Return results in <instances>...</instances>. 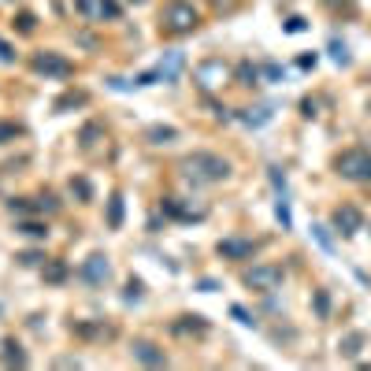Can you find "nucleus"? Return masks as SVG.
Returning <instances> with one entry per match:
<instances>
[{"label": "nucleus", "instance_id": "4be33fe9", "mask_svg": "<svg viewBox=\"0 0 371 371\" xmlns=\"http://www.w3.org/2000/svg\"><path fill=\"white\" fill-rule=\"evenodd\" d=\"M152 145H171L174 138H179V130L174 126H149V134H145Z\"/></svg>", "mask_w": 371, "mask_h": 371}, {"label": "nucleus", "instance_id": "2eb2a0df", "mask_svg": "<svg viewBox=\"0 0 371 371\" xmlns=\"http://www.w3.org/2000/svg\"><path fill=\"white\" fill-rule=\"evenodd\" d=\"M19 234L34 238V242H45V238H49V223H41V220H30V215H23V220H19Z\"/></svg>", "mask_w": 371, "mask_h": 371}, {"label": "nucleus", "instance_id": "f8f14e48", "mask_svg": "<svg viewBox=\"0 0 371 371\" xmlns=\"http://www.w3.org/2000/svg\"><path fill=\"white\" fill-rule=\"evenodd\" d=\"M182 67H186V56L171 49V52H163V60L156 63V74H160V82H179Z\"/></svg>", "mask_w": 371, "mask_h": 371}, {"label": "nucleus", "instance_id": "a19ab883", "mask_svg": "<svg viewBox=\"0 0 371 371\" xmlns=\"http://www.w3.org/2000/svg\"><path fill=\"white\" fill-rule=\"evenodd\" d=\"M126 4H145V0H126Z\"/></svg>", "mask_w": 371, "mask_h": 371}, {"label": "nucleus", "instance_id": "c9c22d12", "mask_svg": "<svg viewBox=\"0 0 371 371\" xmlns=\"http://www.w3.org/2000/svg\"><path fill=\"white\" fill-rule=\"evenodd\" d=\"M71 104H85V93H67L63 101H56V112H63V108H71Z\"/></svg>", "mask_w": 371, "mask_h": 371}, {"label": "nucleus", "instance_id": "412c9836", "mask_svg": "<svg viewBox=\"0 0 371 371\" xmlns=\"http://www.w3.org/2000/svg\"><path fill=\"white\" fill-rule=\"evenodd\" d=\"M4 364H19V368H26V353H23V345H19L15 338H8V342H4Z\"/></svg>", "mask_w": 371, "mask_h": 371}, {"label": "nucleus", "instance_id": "9d476101", "mask_svg": "<svg viewBox=\"0 0 371 371\" xmlns=\"http://www.w3.org/2000/svg\"><path fill=\"white\" fill-rule=\"evenodd\" d=\"M130 356H134L138 364H145V368H163V364H167V353H163L156 342H145V338L130 342Z\"/></svg>", "mask_w": 371, "mask_h": 371}, {"label": "nucleus", "instance_id": "7c9ffc66", "mask_svg": "<svg viewBox=\"0 0 371 371\" xmlns=\"http://www.w3.org/2000/svg\"><path fill=\"white\" fill-rule=\"evenodd\" d=\"M19 260H23L26 267H45V256H41L38 249H26V253H19Z\"/></svg>", "mask_w": 371, "mask_h": 371}, {"label": "nucleus", "instance_id": "20e7f679", "mask_svg": "<svg viewBox=\"0 0 371 371\" xmlns=\"http://www.w3.org/2000/svg\"><path fill=\"white\" fill-rule=\"evenodd\" d=\"M282 279H286V271H282V264H253L242 275V282L253 293H271V290H279L282 286Z\"/></svg>", "mask_w": 371, "mask_h": 371}, {"label": "nucleus", "instance_id": "f3484780", "mask_svg": "<svg viewBox=\"0 0 371 371\" xmlns=\"http://www.w3.org/2000/svg\"><path fill=\"white\" fill-rule=\"evenodd\" d=\"M364 331H349L342 342H338V349H342V356H360V349H364Z\"/></svg>", "mask_w": 371, "mask_h": 371}, {"label": "nucleus", "instance_id": "f704fd0d", "mask_svg": "<svg viewBox=\"0 0 371 371\" xmlns=\"http://www.w3.org/2000/svg\"><path fill=\"white\" fill-rule=\"evenodd\" d=\"M331 56H334V63H349V49L342 41H331Z\"/></svg>", "mask_w": 371, "mask_h": 371}, {"label": "nucleus", "instance_id": "0eeeda50", "mask_svg": "<svg viewBox=\"0 0 371 371\" xmlns=\"http://www.w3.org/2000/svg\"><path fill=\"white\" fill-rule=\"evenodd\" d=\"M331 223H334V234L353 238V234L364 231V212H360L356 204H338L334 215H331Z\"/></svg>", "mask_w": 371, "mask_h": 371}, {"label": "nucleus", "instance_id": "6e6552de", "mask_svg": "<svg viewBox=\"0 0 371 371\" xmlns=\"http://www.w3.org/2000/svg\"><path fill=\"white\" fill-rule=\"evenodd\" d=\"M193 79H197V85L204 93H212V90H220L223 79H226V63L223 60H204L193 67Z\"/></svg>", "mask_w": 371, "mask_h": 371}, {"label": "nucleus", "instance_id": "aec40b11", "mask_svg": "<svg viewBox=\"0 0 371 371\" xmlns=\"http://www.w3.org/2000/svg\"><path fill=\"white\" fill-rule=\"evenodd\" d=\"M238 85H249V90L260 85V67H253L249 60H242V63H238Z\"/></svg>", "mask_w": 371, "mask_h": 371}, {"label": "nucleus", "instance_id": "79ce46f5", "mask_svg": "<svg viewBox=\"0 0 371 371\" xmlns=\"http://www.w3.org/2000/svg\"><path fill=\"white\" fill-rule=\"evenodd\" d=\"M212 4H223V0H212Z\"/></svg>", "mask_w": 371, "mask_h": 371}, {"label": "nucleus", "instance_id": "393cba45", "mask_svg": "<svg viewBox=\"0 0 371 371\" xmlns=\"http://www.w3.org/2000/svg\"><path fill=\"white\" fill-rule=\"evenodd\" d=\"M74 331H79L82 338H108V334H112V327H108V323H79Z\"/></svg>", "mask_w": 371, "mask_h": 371}, {"label": "nucleus", "instance_id": "f03ea898", "mask_svg": "<svg viewBox=\"0 0 371 371\" xmlns=\"http://www.w3.org/2000/svg\"><path fill=\"white\" fill-rule=\"evenodd\" d=\"M160 23H163V30H171V34H193L201 23V12L193 8V0H167Z\"/></svg>", "mask_w": 371, "mask_h": 371}, {"label": "nucleus", "instance_id": "7ed1b4c3", "mask_svg": "<svg viewBox=\"0 0 371 371\" xmlns=\"http://www.w3.org/2000/svg\"><path fill=\"white\" fill-rule=\"evenodd\" d=\"M334 171L342 174L345 182H371V149H345L334 156Z\"/></svg>", "mask_w": 371, "mask_h": 371}, {"label": "nucleus", "instance_id": "4468645a", "mask_svg": "<svg viewBox=\"0 0 371 371\" xmlns=\"http://www.w3.org/2000/svg\"><path fill=\"white\" fill-rule=\"evenodd\" d=\"M171 331L174 334H204L208 331V320L204 315H182V323H174Z\"/></svg>", "mask_w": 371, "mask_h": 371}, {"label": "nucleus", "instance_id": "cd10ccee", "mask_svg": "<svg viewBox=\"0 0 371 371\" xmlns=\"http://www.w3.org/2000/svg\"><path fill=\"white\" fill-rule=\"evenodd\" d=\"M23 138V126L19 123H0V145H8V141Z\"/></svg>", "mask_w": 371, "mask_h": 371}, {"label": "nucleus", "instance_id": "4c0bfd02", "mask_svg": "<svg viewBox=\"0 0 371 371\" xmlns=\"http://www.w3.org/2000/svg\"><path fill=\"white\" fill-rule=\"evenodd\" d=\"M304 26H308V23H304V19L301 15H293V19H286V30H290V34H301V30Z\"/></svg>", "mask_w": 371, "mask_h": 371}, {"label": "nucleus", "instance_id": "c85d7f7f", "mask_svg": "<svg viewBox=\"0 0 371 371\" xmlns=\"http://www.w3.org/2000/svg\"><path fill=\"white\" fill-rule=\"evenodd\" d=\"M15 26H19V34H34V30H38V19L30 15V12H19V15H15Z\"/></svg>", "mask_w": 371, "mask_h": 371}, {"label": "nucleus", "instance_id": "1a4fd4ad", "mask_svg": "<svg viewBox=\"0 0 371 371\" xmlns=\"http://www.w3.org/2000/svg\"><path fill=\"white\" fill-rule=\"evenodd\" d=\"M108 275H112V264H108V256H101V253L82 260V267H79V279L85 282V286H104Z\"/></svg>", "mask_w": 371, "mask_h": 371}, {"label": "nucleus", "instance_id": "5701e85b", "mask_svg": "<svg viewBox=\"0 0 371 371\" xmlns=\"http://www.w3.org/2000/svg\"><path fill=\"white\" fill-rule=\"evenodd\" d=\"M108 226H112V231L123 226V197H119V193H112V201H108Z\"/></svg>", "mask_w": 371, "mask_h": 371}, {"label": "nucleus", "instance_id": "f257e3e1", "mask_svg": "<svg viewBox=\"0 0 371 371\" xmlns=\"http://www.w3.org/2000/svg\"><path fill=\"white\" fill-rule=\"evenodd\" d=\"M182 171H186V179L190 182H223V179H231V160H223V156H215V152H193V156H186L182 160Z\"/></svg>", "mask_w": 371, "mask_h": 371}, {"label": "nucleus", "instance_id": "c756f323", "mask_svg": "<svg viewBox=\"0 0 371 371\" xmlns=\"http://www.w3.org/2000/svg\"><path fill=\"white\" fill-rule=\"evenodd\" d=\"M34 208H38L41 215H45V212H56V208H60V201L52 197V193H41V197L34 201Z\"/></svg>", "mask_w": 371, "mask_h": 371}, {"label": "nucleus", "instance_id": "b1692460", "mask_svg": "<svg viewBox=\"0 0 371 371\" xmlns=\"http://www.w3.org/2000/svg\"><path fill=\"white\" fill-rule=\"evenodd\" d=\"M312 304H315V320H331V293L327 290H315Z\"/></svg>", "mask_w": 371, "mask_h": 371}, {"label": "nucleus", "instance_id": "39448f33", "mask_svg": "<svg viewBox=\"0 0 371 371\" xmlns=\"http://www.w3.org/2000/svg\"><path fill=\"white\" fill-rule=\"evenodd\" d=\"M74 12L82 19H90V23H119L123 8L115 0H74Z\"/></svg>", "mask_w": 371, "mask_h": 371}, {"label": "nucleus", "instance_id": "58836bf2", "mask_svg": "<svg viewBox=\"0 0 371 371\" xmlns=\"http://www.w3.org/2000/svg\"><path fill=\"white\" fill-rule=\"evenodd\" d=\"M264 74L275 82V79H282V67H279V63H264Z\"/></svg>", "mask_w": 371, "mask_h": 371}, {"label": "nucleus", "instance_id": "bb28decb", "mask_svg": "<svg viewBox=\"0 0 371 371\" xmlns=\"http://www.w3.org/2000/svg\"><path fill=\"white\" fill-rule=\"evenodd\" d=\"M312 234H315V242H320V249H323V253H334V238L327 234V226H320V223H315V226H312Z\"/></svg>", "mask_w": 371, "mask_h": 371}, {"label": "nucleus", "instance_id": "a878e982", "mask_svg": "<svg viewBox=\"0 0 371 371\" xmlns=\"http://www.w3.org/2000/svg\"><path fill=\"white\" fill-rule=\"evenodd\" d=\"M101 134H104V126H101V123H85V126H82V134H79L82 149H93V145H97V138H101Z\"/></svg>", "mask_w": 371, "mask_h": 371}, {"label": "nucleus", "instance_id": "ea45409f", "mask_svg": "<svg viewBox=\"0 0 371 371\" xmlns=\"http://www.w3.org/2000/svg\"><path fill=\"white\" fill-rule=\"evenodd\" d=\"M301 115L312 119V115H315V101H301Z\"/></svg>", "mask_w": 371, "mask_h": 371}, {"label": "nucleus", "instance_id": "dca6fc26", "mask_svg": "<svg viewBox=\"0 0 371 371\" xmlns=\"http://www.w3.org/2000/svg\"><path fill=\"white\" fill-rule=\"evenodd\" d=\"M238 119H242L245 126H264V123H271V108H242V112H238Z\"/></svg>", "mask_w": 371, "mask_h": 371}, {"label": "nucleus", "instance_id": "72a5a7b5", "mask_svg": "<svg viewBox=\"0 0 371 371\" xmlns=\"http://www.w3.org/2000/svg\"><path fill=\"white\" fill-rule=\"evenodd\" d=\"M123 301H126V304H130V301H141V282H138V279H130V282H126Z\"/></svg>", "mask_w": 371, "mask_h": 371}, {"label": "nucleus", "instance_id": "423d86ee", "mask_svg": "<svg viewBox=\"0 0 371 371\" xmlns=\"http://www.w3.org/2000/svg\"><path fill=\"white\" fill-rule=\"evenodd\" d=\"M30 67L38 74H45V79H71L74 74V63L67 56H60V52H34Z\"/></svg>", "mask_w": 371, "mask_h": 371}, {"label": "nucleus", "instance_id": "ddd939ff", "mask_svg": "<svg viewBox=\"0 0 371 371\" xmlns=\"http://www.w3.org/2000/svg\"><path fill=\"white\" fill-rule=\"evenodd\" d=\"M163 215H171V220H182V223L204 220L201 208H193V204H182L179 197H167V201H163Z\"/></svg>", "mask_w": 371, "mask_h": 371}, {"label": "nucleus", "instance_id": "e433bc0d", "mask_svg": "<svg viewBox=\"0 0 371 371\" xmlns=\"http://www.w3.org/2000/svg\"><path fill=\"white\" fill-rule=\"evenodd\" d=\"M0 63H15V49L8 45L4 38H0Z\"/></svg>", "mask_w": 371, "mask_h": 371}, {"label": "nucleus", "instance_id": "a211bd4d", "mask_svg": "<svg viewBox=\"0 0 371 371\" xmlns=\"http://www.w3.org/2000/svg\"><path fill=\"white\" fill-rule=\"evenodd\" d=\"M41 271H45V282H52V286H60V282H67V275H71L63 260H45V267H41Z\"/></svg>", "mask_w": 371, "mask_h": 371}, {"label": "nucleus", "instance_id": "6ab92c4d", "mask_svg": "<svg viewBox=\"0 0 371 371\" xmlns=\"http://www.w3.org/2000/svg\"><path fill=\"white\" fill-rule=\"evenodd\" d=\"M275 220L282 223V231L293 226V215H290V193H275Z\"/></svg>", "mask_w": 371, "mask_h": 371}, {"label": "nucleus", "instance_id": "473e14b6", "mask_svg": "<svg viewBox=\"0 0 371 371\" xmlns=\"http://www.w3.org/2000/svg\"><path fill=\"white\" fill-rule=\"evenodd\" d=\"M231 315H234V320L242 323V327H256V320H253V315H249V312L242 308V304H231Z\"/></svg>", "mask_w": 371, "mask_h": 371}, {"label": "nucleus", "instance_id": "2f4dec72", "mask_svg": "<svg viewBox=\"0 0 371 371\" xmlns=\"http://www.w3.org/2000/svg\"><path fill=\"white\" fill-rule=\"evenodd\" d=\"M71 193H79V201H90L93 193H90V182L85 179H71Z\"/></svg>", "mask_w": 371, "mask_h": 371}, {"label": "nucleus", "instance_id": "9b49d317", "mask_svg": "<svg viewBox=\"0 0 371 371\" xmlns=\"http://www.w3.org/2000/svg\"><path fill=\"white\" fill-rule=\"evenodd\" d=\"M256 242L253 238H223L220 245H215V253H220L223 260H253V253H256Z\"/></svg>", "mask_w": 371, "mask_h": 371}]
</instances>
